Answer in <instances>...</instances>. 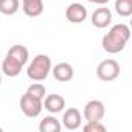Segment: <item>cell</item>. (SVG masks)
Wrapping results in <instances>:
<instances>
[{
	"mask_svg": "<svg viewBox=\"0 0 132 132\" xmlns=\"http://www.w3.org/2000/svg\"><path fill=\"white\" fill-rule=\"evenodd\" d=\"M115 11L121 17H129L132 14V0H115Z\"/></svg>",
	"mask_w": 132,
	"mask_h": 132,
	"instance_id": "9a60e30c",
	"label": "cell"
},
{
	"mask_svg": "<svg viewBox=\"0 0 132 132\" xmlns=\"http://www.w3.org/2000/svg\"><path fill=\"white\" fill-rule=\"evenodd\" d=\"M51 73H53L54 79L59 81V82H67V81L73 79V76H75L73 67H72L70 64H67V62L56 64L54 67H51Z\"/></svg>",
	"mask_w": 132,
	"mask_h": 132,
	"instance_id": "9c48e42d",
	"label": "cell"
},
{
	"mask_svg": "<svg viewBox=\"0 0 132 132\" xmlns=\"http://www.w3.org/2000/svg\"><path fill=\"white\" fill-rule=\"evenodd\" d=\"M20 2L19 0H0V13L3 16H13L19 11Z\"/></svg>",
	"mask_w": 132,
	"mask_h": 132,
	"instance_id": "5bb4252c",
	"label": "cell"
},
{
	"mask_svg": "<svg viewBox=\"0 0 132 132\" xmlns=\"http://www.w3.org/2000/svg\"><path fill=\"white\" fill-rule=\"evenodd\" d=\"M39 130H40V132H59V130H61V123H59V120H57L56 117H53V113H51V115L45 117V118L40 121Z\"/></svg>",
	"mask_w": 132,
	"mask_h": 132,
	"instance_id": "4fadbf2b",
	"label": "cell"
},
{
	"mask_svg": "<svg viewBox=\"0 0 132 132\" xmlns=\"http://www.w3.org/2000/svg\"><path fill=\"white\" fill-rule=\"evenodd\" d=\"M22 10L28 17H39L44 13V0H22Z\"/></svg>",
	"mask_w": 132,
	"mask_h": 132,
	"instance_id": "7c38bea8",
	"label": "cell"
},
{
	"mask_svg": "<svg viewBox=\"0 0 132 132\" xmlns=\"http://www.w3.org/2000/svg\"><path fill=\"white\" fill-rule=\"evenodd\" d=\"M112 22V11L109 8H98L92 14V25L96 28H106Z\"/></svg>",
	"mask_w": 132,
	"mask_h": 132,
	"instance_id": "8fae6325",
	"label": "cell"
},
{
	"mask_svg": "<svg viewBox=\"0 0 132 132\" xmlns=\"http://www.w3.org/2000/svg\"><path fill=\"white\" fill-rule=\"evenodd\" d=\"M2 130H3V129H2V127H0V132H2Z\"/></svg>",
	"mask_w": 132,
	"mask_h": 132,
	"instance_id": "ffe728a7",
	"label": "cell"
},
{
	"mask_svg": "<svg viewBox=\"0 0 132 132\" xmlns=\"http://www.w3.org/2000/svg\"><path fill=\"white\" fill-rule=\"evenodd\" d=\"M28 57L30 53L25 45H13L2 62V72L8 78H16L23 70L25 64L28 62Z\"/></svg>",
	"mask_w": 132,
	"mask_h": 132,
	"instance_id": "6da1fadb",
	"label": "cell"
},
{
	"mask_svg": "<svg viewBox=\"0 0 132 132\" xmlns=\"http://www.w3.org/2000/svg\"><path fill=\"white\" fill-rule=\"evenodd\" d=\"M42 106L45 107V110H48L50 113H59L65 109V100L64 96L61 95H56V93H51V95H47L44 100H42Z\"/></svg>",
	"mask_w": 132,
	"mask_h": 132,
	"instance_id": "30bf717a",
	"label": "cell"
},
{
	"mask_svg": "<svg viewBox=\"0 0 132 132\" xmlns=\"http://www.w3.org/2000/svg\"><path fill=\"white\" fill-rule=\"evenodd\" d=\"M51 59L48 54H37L31 64L28 65L27 69V76L31 79V81H36V82H40V81H45L47 76L50 75L51 72Z\"/></svg>",
	"mask_w": 132,
	"mask_h": 132,
	"instance_id": "3957f363",
	"label": "cell"
},
{
	"mask_svg": "<svg viewBox=\"0 0 132 132\" xmlns=\"http://www.w3.org/2000/svg\"><path fill=\"white\" fill-rule=\"evenodd\" d=\"M0 84H2V75H0Z\"/></svg>",
	"mask_w": 132,
	"mask_h": 132,
	"instance_id": "d6986e66",
	"label": "cell"
},
{
	"mask_svg": "<svg viewBox=\"0 0 132 132\" xmlns=\"http://www.w3.org/2000/svg\"><path fill=\"white\" fill-rule=\"evenodd\" d=\"M96 76H98V79H101L104 82L117 79L120 76V64L115 59L101 61L98 64V67H96Z\"/></svg>",
	"mask_w": 132,
	"mask_h": 132,
	"instance_id": "277c9868",
	"label": "cell"
},
{
	"mask_svg": "<svg viewBox=\"0 0 132 132\" xmlns=\"http://www.w3.org/2000/svg\"><path fill=\"white\" fill-rule=\"evenodd\" d=\"M87 2L96 3V5H106V3H109V0H87Z\"/></svg>",
	"mask_w": 132,
	"mask_h": 132,
	"instance_id": "ac0fdd59",
	"label": "cell"
},
{
	"mask_svg": "<svg viewBox=\"0 0 132 132\" xmlns=\"http://www.w3.org/2000/svg\"><path fill=\"white\" fill-rule=\"evenodd\" d=\"M27 93H30V95H33V96H36L39 100H44L45 95H47V90H45V86H42L40 82H34V84H31L28 87Z\"/></svg>",
	"mask_w": 132,
	"mask_h": 132,
	"instance_id": "2e32d148",
	"label": "cell"
},
{
	"mask_svg": "<svg viewBox=\"0 0 132 132\" xmlns=\"http://www.w3.org/2000/svg\"><path fill=\"white\" fill-rule=\"evenodd\" d=\"M129 39H130V28L126 23H117L103 37L101 45H103V50L106 53L117 54V53L124 50V47L129 42Z\"/></svg>",
	"mask_w": 132,
	"mask_h": 132,
	"instance_id": "7a4b0ae2",
	"label": "cell"
},
{
	"mask_svg": "<svg viewBox=\"0 0 132 132\" xmlns=\"http://www.w3.org/2000/svg\"><path fill=\"white\" fill-rule=\"evenodd\" d=\"M82 123L81 112L76 107H69L62 115V124L67 130H76Z\"/></svg>",
	"mask_w": 132,
	"mask_h": 132,
	"instance_id": "ba28073f",
	"label": "cell"
},
{
	"mask_svg": "<svg viewBox=\"0 0 132 132\" xmlns=\"http://www.w3.org/2000/svg\"><path fill=\"white\" fill-rule=\"evenodd\" d=\"M65 19L70 23H82L87 19V10L81 3H72L65 8Z\"/></svg>",
	"mask_w": 132,
	"mask_h": 132,
	"instance_id": "52a82bcc",
	"label": "cell"
},
{
	"mask_svg": "<svg viewBox=\"0 0 132 132\" xmlns=\"http://www.w3.org/2000/svg\"><path fill=\"white\" fill-rule=\"evenodd\" d=\"M44 106H42V100L30 95V93H23L20 98V110L23 112L25 117L28 118H36L40 115Z\"/></svg>",
	"mask_w": 132,
	"mask_h": 132,
	"instance_id": "5b68a950",
	"label": "cell"
},
{
	"mask_svg": "<svg viewBox=\"0 0 132 132\" xmlns=\"http://www.w3.org/2000/svg\"><path fill=\"white\" fill-rule=\"evenodd\" d=\"M84 132H106V126L101 121H87L82 126Z\"/></svg>",
	"mask_w": 132,
	"mask_h": 132,
	"instance_id": "e0dca14e",
	"label": "cell"
},
{
	"mask_svg": "<svg viewBox=\"0 0 132 132\" xmlns=\"http://www.w3.org/2000/svg\"><path fill=\"white\" fill-rule=\"evenodd\" d=\"M84 118L87 121H101L106 113L104 103L100 100H92L84 106Z\"/></svg>",
	"mask_w": 132,
	"mask_h": 132,
	"instance_id": "8992f818",
	"label": "cell"
}]
</instances>
